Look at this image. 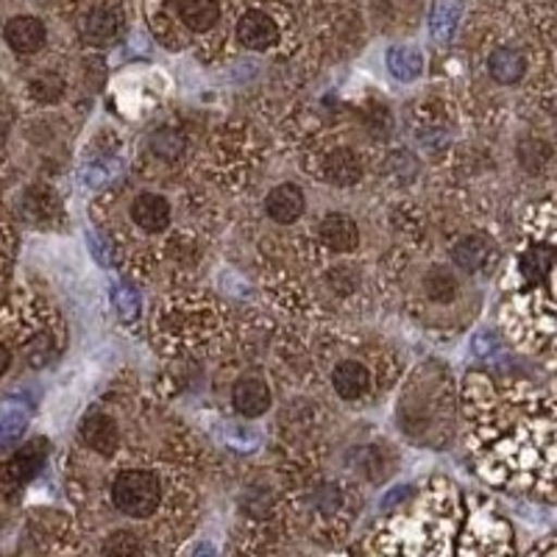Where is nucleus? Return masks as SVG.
Segmentation results:
<instances>
[{
    "label": "nucleus",
    "instance_id": "nucleus-1",
    "mask_svg": "<svg viewBox=\"0 0 557 557\" xmlns=\"http://www.w3.org/2000/svg\"><path fill=\"white\" fill-rule=\"evenodd\" d=\"M162 482L146 469H126L112 482V505L128 519H148L159 510Z\"/></svg>",
    "mask_w": 557,
    "mask_h": 557
},
{
    "label": "nucleus",
    "instance_id": "nucleus-2",
    "mask_svg": "<svg viewBox=\"0 0 557 557\" xmlns=\"http://www.w3.org/2000/svg\"><path fill=\"white\" fill-rule=\"evenodd\" d=\"M451 260L460 271L466 273H485L496 265L499 260V251H496V243L487 235H466L451 251Z\"/></svg>",
    "mask_w": 557,
    "mask_h": 557
},
{
    "label": "nucleus",
    "instance_id": "nucleus-3",
    "mask_svg": "<svg viewBox=\"0 0 557 557\" xmlns=\"http://www.w3.org/2000/svg\"><path fill=\"white\" fill-rule=\"evenodd\" d=\"M527 70H530V59L519 48H496L487 57V73L502 87H516L519 82H524Z\"/></svg>",
    "mask_w": 557,
    "mask_h": 557
},
{
    "label": "nucleus",
    "instance_id": "nucleus-4",
    "mask_svg": "<svg viewBox=\"0 0 557 557\" xmlns=\"http://www.w3.org/2000/svg\"><path fill=\"white\" fill-rule=\"evenodd\" d=\"M555 146L546 137H539V134H527V137L519 139V146H516V159H519L521 171L530 173V176H544V173H549V168L555 165Z\"/></svg>",
    "mask_w": 557,
    "mask_h": 557
},
{
    "label": "nucleus",
    "instance_id": "nucleus-5",
    "mask_svg": "<svg viewBox=\"0 0 557 557\" xmlns=\"http://www.w3.org/2000/svg\"><path fill=\"white\" fill-rule=\"evenodd\" d=\"M237 39L246 45L248 51H268L278 39V28L271 14L265 12H248L237 23Z\"/></svg>",
    "mask_w": 557,
    "mask_h": 557
},
{
    "label": "nucleus",
    "instance_id": "nucleus-6",
    "mask_svg": "<svg viewBox=\"0 0 557 557\" xmlns=\"http://www.w3.org/2000/svg\"><path fill=\"white\" fill-rule=\"evenodd\" d=\"M232 401H235L237 412L246 418H257L271 407V387L262 376L246 374L237 380L235 391H232Z\"/></svg>",
    "mask_w": 557,
    "mask_h": 557
},
{
    "label": "nucleus",
    "instance_id": "nucleus-7",
    "mask_svg": "<svg viewBox=\"0 0 557 557\" xmlns=\"http://www.w3.org/2000/svg\"><path fill=\"white\" fill-rule=\"evenodd\" d=\"M265 209L273 223H296L305 212V190L298 184H278L268 193Z\"/></svg>",
    "mask_w": 557,
    "mask_h": 557
},
{
    "label": "nucleus",
    "instance_id": "nucleus-8",
    "mask_svg": "<svg viewBox=\"0 0 557 557\" xmlns=\"http://www.w3.org/2000/svg\"><path fill=\"white\" fill-rule=\"evenodd\" d=\"M3 37H7L9 45H12V51L37 53L45 45V39H48V32H45L42 20L23 14V17L9 20Z\"/></svg>",
    "mask_w": 557,
    "mask_h": 557
},
{
    "label": "nucleus",
    "instance_id": "nucleus-9",
    "mask_svg": "<svg viewBox=\"0 0 557 557\" xmlns=\"http://www.w3.org/2000/svg\"><path fill=\"white\" fill-rule=\"evenodd\" d=\"M82 437L84 444L92 446L98 455H114L117 444H121V432L112 418L103 416V412H89L82 424Z\"/></svg>",
    "mask_w": 557,
    "mask_h": 557
},
{
    "label": "nucleus",
    "instance_id": "nucleus-10",
    "mask_svg": "<svg viewBox=\"0 0 557 557\" xmlns=\"http://www.w3.org/2000/svg\"><path fill=\"white\" fill-rule=\"evenodd\" d=\"M132 221L137 223L143 232H162L171 223V203L162 196L153 193H143L134 198L132 203Z\"/></svg>",
    "mask_w": 557,
    "mask_h": 557
},
{
    "label": "nucleus",
    "instance_id": "nucleus-11",
    "mask_svg": "<svg viewBox=\"0 0 557 557\" xmlns=\"http://www.w3.org/2000/svg\"><path fill=\"white\" fill-rule=\"evenodd\" d=\"M321 240L332 251L348 253L360 246V228L348 215H326L321 223Z\"/></svg>",
    "mask_w": 557,
    "mask_h": 557
},
{
    "label": "nucleus",
    "instance_id": "nucleus-12",
    "mask_svg": "<svg viewBox=\"0 0 557 557\" xmlns=\"http://www.w3.org/2000/svg\"><path fill=\"white\" fill-rule=\"evenodd\" d=\"M323 176H326V182L337 184V187H351L362 178V159L351 148L332 151L330 157L323 159Z\"/></svg>",
    "mask_w": 557,
    "mask_h": 557
},
{
    "label": "nucleus",
    "instance_id": "nucleus-13",
    "mask_svg": "<svg viewBox=\"0 0 557 557\" xmlns=\"http://www.w3.org/2000/svg\"><path fill=\"white\" fill-rule=\"evenodd\" d=\"M368 382H371V376H368V368L360 366V362H355V360L341 362V366L335 368V374H332L335 393L346 401L362 399V396L368 393Z\"/></svg>",
    "mask_w": 557,
    "mask_h": 557
},
{
    "label": "nucleus",
    "instance_id": "nucleus-14",
    "mask_svg": "<svg viewBox=\"0 0 557 557\" xmlns=\"http://www.w3.org/2000/svg\"><path fill=\"white\" fill-rule=\"evenodd\" d=\"M176 14L190 32H209L221 20V3L218 0H178Z\"/></svg>",
    "mask_w": 557,
    "mask_h": 557
},
{
    "label": "nucleus",
    "instance_id": "nucleus-15",
    "mask_svg": "<svg viewBox=\"0 0 557 557\" xmlns=\"http://www.w3.org/2000/svg\"><path fill=\"white\" fill-rule=\"evenodd\" d=\"M121 28V14L114 12V9L98 7L82 20V34L87 42H107L117 34Z\"/></svg>",
    "mask_w": 557,
    "mask_h": 557
},
{
    "label": "nucleus",
    "instance_id": "nucleus-16",
    "mask_svg": "<svg viewBox=\"0 0 557 557\" xmlns=\"http://www.w3.org/2000/svg\"><path fill=\"white\" fill-rule=\"evenodd\" d=\"M45 457H48V441H32L28 446L17 451L9 462V474L17 482H28L39 469H42Z\"/></svg>",
    "mask_w": 557,
    "mask_h": 557
},
{
    "label": "nucleus",
    "instance_id": "nucleus-17",
    "mask_svg": "<svg viewBox=\"0 0 557 557\" xmlns=\"http://www.w3.org/2000/svg\"><path fill=\"white\" fill-rule=\"evenodd\" d=\"M424 287L426 296L437 301V305H449L457 296V278L449 268H432L424 276Z\"/></svg>",
    "mask_w": 557,
    "mask_h": 557
},
{
    "label": "nucleus",
    "instance_id": "nucleus-18",
    "mask_svg": "<svg viewBox=\"0 0 557 557\" xmlns=\"http://www.w3.org/2000/svg\"><path fill=\"white\" fill-rule=\"evenodd\" d=\"M421 67H424V62H421V57L412 48H399V51L391 53L393 76L401 78V82H412L421 73Z\"/></svg>",
    "mask_w": 557,
    "mask_h": 557
},
{
    "label": "nucleus",
    "instance_id": "nucleus-19",
    "mask_svg": "<svg viewBox=\"0 0 557 557\" xmlns=\"http://www.w3.org/2000/svg\"><path fill=\"white\" fill-rule=\"evenodd\" d=\"M151 148L157 157L178 159L184 153V148H187V143H184L182 134L173 132V128H159V132L151 137Z\"/></svg>",
    "mask_w": 557,
    "mask_h": 557
},
{
    "label": "nucleus",
    "instance_id": "nucleus-20",
    "mask_svg": "<svg viewBox=\"0 0 557 557\" xmlns=\"http://www.w3.org/2000/svg\"><path fill=\"white\" fill-rule=\"evenodd\" d=\"M32 96L37 98L39 103H57L59 98L64 96V82L53 73H45V76H37L32 82Z\"/></svg>",
    "mask_w": 557,
    "mask_h": 557
},
{
    "label": "nucleus",
    "instance_id": "nucleus-21",
    "mask_svg": "<svg viewBox=\"0 0 557 557\" xmlns=\"http://www.w3.org/2000/svg\"><path fill=\"white\" fill-rule=\"evenodd\" d=\"M23 430H26V418H23V416H3V418H0V444L14 441V437H17Z\"/></svg>",
    "mask_w": 557,
    "mask_h": 557
},
{
    "label": "nucleus",
    "instance_id": "nucleus-22",
    "mask_svg": "<svg viewBox=\"0 0 557 557\" xmlns=\"http://www.w3.org/2000/svg\"><path fill=\"white\" fill-rule=\"evenodd\" d=\"M107 552H139L137 541H128V532H117L107 544Z\"/></svg>",
    "mask_w": 557,
    "mask_h": 557
},
{
    "label": "nucleus",
    "instance_id": "nucleus-23",
    "mask_svg": "<svg viewBox=\"0 0 557 557\" xmlns=\"http://www.w3.org/2000/svg\"><path fill=\"white\" fill-rule=\"evenodd\" d=\"M9 366H12V355H9L7 346H0V376L7 374Z\"/></svg>",
    "mask_w": 557,
    "mask_h": 557
},
{
    "label": "nucleus",
    "instance_id": "nucleus-24",
    "mask_svg": "<svg viewBox=\"0 0 557 557\" xmlns=\"http://www.w3.org/2000/svg\"><path fill=\"white\" fill-rule=\"evenodd\" d=\"M552 282H555L552 287H555V293H557V260H555V268H552Z\"/></svg>",
    "mask_w": 557,
    "mask_h": 557
},
{
    "label": "nucleus",
    "instance_id": "nucleus-25",
    "mask_svg": "<svg viewBox=\"0 0 557 557\" xmlns=\"http://www.w3.org/2000/svg\"><path fill=\"white\" fill-rule=\"evenodd\" d=\"M555 385H557V346H555Z\"/></svg>",
    "mask_w": 557,
    "mask_h": 557
}]
</instances>
